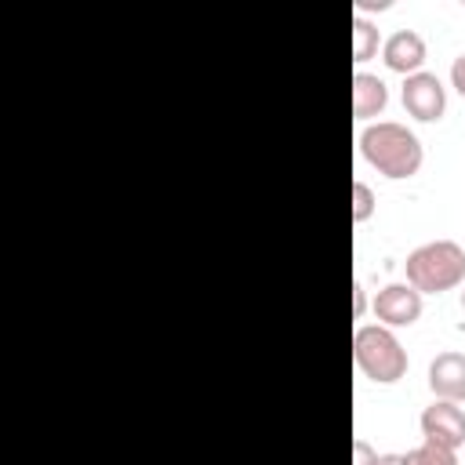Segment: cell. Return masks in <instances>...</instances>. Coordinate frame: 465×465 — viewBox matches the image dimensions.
Segmentation results:
<instances>
[{
  "mask_svg": "<svg viewBox=\"0 0 465 465\" xmlns=\"http://www.w3.org/2000/svg\"><path fill=\"white\" fill-rule=\"evenodd\" d=\"M429 389L436 392V400H450L461 403L465 400V352H440L429 363Z\"/></svg>",
  "mask_w": 465,
  "mask_h": 465,
  "instance_id": "ba28073f",
  "label": "cell"
},
{
  "mask_svg": "<svg viewBox=\"0 0 465 465\" xmlns=\"http://www.w3.org/2000/svg\"><path fill=\"white\" fill-rule=\"evenodd\" d=\"M371 7H389V0H360V11H371Z\"/></svg>",
  "mask_w": 465,
  "mask_h": 465,
  "instance_id": "e0dca14e",
  "label": "cell"
},
{
  "mask_svg": "<svg viewBox=\"0 0 465 465\" xmlns=\"http://www.w3.org/2000/svg\"><path fill=\"white\" fill-rule=\"evenodd\" d=\"M450 84H454V91L465 98V54H458V58L450 62Z\"/></svg>",
  "mask_w": 465,
  "mask_h": 465,
  "instance_id": "5bb4252c",
  "label": "cell"
},
{
  "mask_svg": "<svg viewBox=\"0 0 465 465\" xmlns=\"http://www.w3.org/2000/svg\"><path fill=\"white\" fill-rule=\"evenodd\" d=\"M403 109L414 120H421V124L440 120L443 109H447V87L440 84V76L436 73H425V69L403 76Z\"/></svg>",
  "mask_w": 465,
  "mask_h": 465,
  "instance_id": "277c9868",
  "label": "cell"
},
{
  "mask_svg": "<svg viewBox=\"0 0 465 465\" xmlns=\"http://www.w3.org/2000/svg\"><path fill=\"white\" fill-rule=\"evenodd\" d=\"M360 153L385 178H411V174H418L421 156H425L418 134L411 127L396 124V120L367 124L360 131Z\"/></svg>",
  "mask_w": 465,
  "mask_h": 465,
  "instance_id": "6da1fadb",
  "label": "cell"
},
{
  "mask_svg": "<svg viewBox=\"0 0 465 465\" xmlns=\"http://www.w3.org/2000/svg\"><path fill=\"white\" fill-rule=\"evenodd\" d=\"M407 283L418 294H440L465 283V247L454 240H429L414 247L403 262Z\"/></svg>",
  "mask_w": 465,
  "mask_h": 465,
  "instance_id": "7a4b0ae2",
  "label": "cell"
},
{
  "mask_svg": "<svg viewBox=\"0 0 465 465\" xmlns=\"http://www.w3.org/2000/svg\"><path fill=\"white\" fill-rule=\"evenodd\" d=\"M418 425H421V436L429 443H440V447H450V450L465 447V411L458 403H450V400L429 403L421 411Z\"/></svg>",
  "mask_w": 465,
  "mask_h": 465,
  "instance_id": "5b68a950",
  "label": "cell"
},
{
  "mask_svg": "<svg viewBox=\"0 0 465 465\" xmlns=\"http://www.w3.org/2000/svg\"><path fill=\"white\" fill-rule=\"evenodd\" d=\"M374 189L367 185V182H352V222H367L371 214H374Z\"/></svg>",
  "mask_w": 465,
  "mask_h": 465,
  "instance_id": "7c38bea8",
  "label": "cell"
},
{
  "mask_svg": "<svg viewBox=\"0 0 465 465\" xmlns=\"http://www.w3.org/2000/svg\"><path fill=\"white\" fill-rule=\"evenodd\" d=\"M352 356H356V367L378 385H392L407 374V349L400 345V338L389 327H378V323L356 327Z\"/></svg>",
  "mask_w": 465,
  "mask_h": 465,
  "instance_id": "3957f363",
  "label": "cell"
},
{
  "mask_svg": "<svg viewBox=\"0 0 465 465\" xmlns=\"http://www.w3.org/2000/svg\"><path fill=\"white\" fill-rule=\"evenodd\" d=\"M461 309H465V287H461Z\"/></svg>",
  "mask_w": 465,
  "mask_h": 465,
  "instance_id": "ac0fdd59",
  "label": "cell"
},
{
  "mask_svg": "<svg viewBox=\"0 0 465 465\" xmlns=\"http://www.w3.org/2000/svg\"><path fill=\"white\" fill-rule=\"evenodd\" d=\"M381 58H385V65L392 73H403V76L418 73L421 62H425V40H421V33L418 29H396V33H389L381 40Z\"/></svg>",
  "mask_w": 465,
  "mask_h": 465,
  "instance_id": "52a82bcc",
  "label": "cell"
},
{
  "mask_svg": "<svg viewBox=\"0 0 465 465\" xmlns=\"http://www.w3.org/2000/svg\"><path fill=\"white\" fill-rule=\"evenodd\" d=\"M374 316L385 327H411L421 316V294L411 283H385L374 294Z\"/></svg>",
  "mask_w": 465,
  "mask_h": 465,
  "instance_id": "8992f818",
  "label": "cell"
},
{
  "mask_svg": "<svg viewBox=\"0 0 465 465\" xmlns=\"http://www.w3.org/2000/svg\"><path fill=\"white\" fill-rule=\"evenodd\" d=\"M378 465H407V454H381Z\"/></svg>",
  "mask_w": 465,
  "mask_h": 465,
  "instance_id": "9a60e30c",
  "label": "cell"
},
{
  "mask_svg": "<svg viewBox=\"0 0 465 465\" xmlns=\"http://www.w3.org/2000/svg\"><path fill=\"white\" fill-rule=\"evenodd\" d=\"M378 47H381L378 25L367 22L363 15H356V18H352V58H356V62H367L371 54H378Z\"/></svg>",
  "mask_w": 465,
  "mask_h": 465,
  "instance_id": "30bf717a",
  "label": "cell"
},
{
  "mask_svg": "<svg viewBox=\"0 0 465 465\" xmlns=\"http://www.w3.org/2000/svg\"><path fill=\"white\" fill-rule=\"evenodd\" d=\"M352 298H356V316H360V312H363V305H367V298H363V287H360V283L352 287Z\"/></svg>",
  "mask_w": 465,
  "mask_h": 465,
  "instance_id": "2e32d148",
  "label": "cell"
},
{
  "mask_svg": "<svg viewBox=\"0 0 465 465\" xmlns=\"http://www.w3.org/2000/svg\"><path fill=\"white\" fill-rule=\"evenodd\" d=\"M407 465H458V450L421 440L414 450H407Z\"/></svg>",
  "mask_w": 465,
  "mask_h": 465,
  "instance_id": "8fae6325",
  "label": "cell"
},
{
  "mask_svg": "<svg viewBox=\"0 0 465 465\" xmlns=\"http://www.w3.org/2000/svg\"><path fill=\"white\" fill-rule=\"evenodd\" d=\"M385 105H389V87H385V80L374 76V73L356 69V73H352V116H356V120H367V116H378Z\"/></svg>",
  "mask_w": 465,
  "mask_h": 465,
  "instance_id": "9c48e42d",
  "label": "cell"
},
{
  "mask_svg": "<svg viewBox=\"0 0 465 465\" xmlns=\"http://www.w3.org/2000/svg\"><path fill=\"white\" fill-rule=\"evenodd\" d=\"M378 450L367 440H352V465H378Z\"/></svg>",
  "mask_w": 465,
  "mask_h": 465,
  "instance_id": "4fadbf2b",
  "label": "cell"
}]
</instances>
